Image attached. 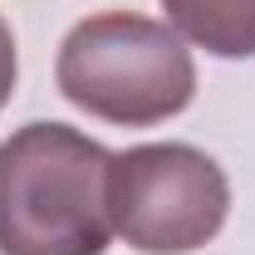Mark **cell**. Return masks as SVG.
I'll use <instances>...</instances> for the list:
<instances>
[{"label": "cell", "instance_id": "cell-1", "mask_svg": "<svg viewBox=\"0 0 255 255\" xmlns=\"http://www.w3.org/2000/svg\"><path fill=\"white\" fill-rule=\"evenodd\" d=\"M113 152L69 123H25L0 142V255H103Z\"/></svg>", "mask_w": 255, "mask_h": 255}, {"label": "cell", "instance_id": "cell-2", "mask_svg": "<svg viewBox=\"0 0 255 255\" xmlns=\"http://www.w3.org/2000/svg\"><path fill=\"white\" fill-rule=\"evenodd\" d=\"M54 84L89 118L152 128L196 98V59L172 25L132 10H103L64 34Z\"/></svg>", "mask_w": 255, "mask_h": 255}, {"label": "cell", "instance_id": "cell-3", "mask_svg": "<svg viewBox=\"0 0 255 255\" xmlns=\"http://www.w3.org/2000/svg\"><path fill=\"white\" fill-rule=\"evenodd\" d=\"M113 236L137 255H191L211 246L231 216L221 162L191 142H142L108 167Z\"/></svg>", "mask_w": 255, "mask_h": 255}, {"label": "cell", "instance_id": "cell-4", "mask_svg": "<svg viewBox=\"0 0 255 255\" xmlns=\"http://www.w3.org/2000/svg\"><path fill=\"white\" fill-rule=\"evenodd\" d=\"M167 25L216 59L255 54V0H162Z\"/></svg>", "mask_w": 255, "mask_h": 255}, {"label": "cell", "instance_id": "cell-5", "mask_svg": "<svg viewBox=\"0 0 255 255\" xmlns=\"http://www.w3.org/2000/svg\"><path fill=\"white\" fill-rule=\"evenodd\" d=\"M15 79H20V54H15V34H10V25L0 20V108L10 103V94H15Z\"/></svg>", "mask_w": 255, "mask_h": 255}]
</instances>
